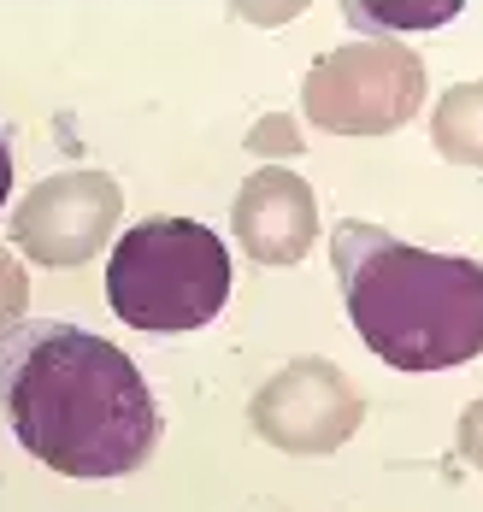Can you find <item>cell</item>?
<instances>
[{
    "mask_svg": "<svg viewBox=\"0 0 483 512\" xmlns=\"http://www.w3.org/2000/svg\"><path fill=\"white\" fill-rule=\"evenodd\" d=\"M0 418L59 477L112 483L160 448V407L118 342L65 318L0 324Z\"/></svg>",
    "mask_w": 483,
    "mask_h": 512,
    "instance_id": "1",
    "label": "cell"
},
{
    "mask_svg": "<svg viewBox=\"0 0 483 512\" xmlns=\"http://www.w3.org/2000/svg\"><path fill=\"white\" fill-rule=\"evenodd\" d=\"M330 259L342 307L383 365L448 371L483 354V259L430 254L360 218L336 224Z\"/></svg>",
    "mask_w": 483,
    "mask_h": 512,
    "instance_id": "2",
    "label": "cell"
},
{
    "mask_svg": "<svg viewBox=\"0 0 483 512\" xmlns=\"http://www.w3.org/2000/svg\"><path fill=\"white\" fill-rule=\"evenodd\" d=\"M230 301V248L195 218H142L107 259V307L148 336H189Z\"/></svg>",
    "mask_w": 483,
    "mask_h": 512,
    "instance_id": "3",
    "label": "cell"
},
{
    "mask_svg": "<svg viewBox=\"0 0 483 512\" xmlns=\"http://www.w3.org/2000/svg\"><path fill=\"white\" fill-rule=\"evenodd\" d=\"M419 89H425V65L407 48L372 42V48L330 53L319 71L307 77V106L330 130L372 136V130H389V124L413 118Z\"/></svg>",
    "mask_w": 483,
    "mask_h": 512,
    "instance_id": "4",
    "label": "cell"
},
{
    "mask_svg": "<svg viewBox=\"0 0 483 512\" xmlns=\"http://www.w3.org/2000/svg\"><path fill=\"white\" fill-rule=\"evenodd\" d=\"M112 212H118V189L107 177H95V171L54 177L30 195L24 218H18V242L36 248L42 259H83L107 236Z\"/></svg>",
    "mask_w": 483,
    "mask_h": 512,
    "instance_id": "5",
    "label": "cell"
},
{
    "mask_svg": "<svg viewBox=\"0 0 483 512\" xmlns=\"http://www.w3.org/2000/svg\"><path fill=\"white\" fill-rule=\"evenodd\" d=\"M307 224H313V201H307V189L295 177H260L242 195V236H248V248L260 259L301 254Z\"/></svg>",
    "mask_w": 483,
    "mask_h": 512,
    "instance_id": "6",
    "label": "cell"
},
{
    "mask_svg": "<svg viewBox=\"0 0 483 512\" xmlns=\"http://www.w3.org/2000/svg\"><path fill=\"white\" fill-rule=\"evenodd\" d=\"M348 12V24H360V30H430V24H448V18H460L466 12V0H348L342 6Z\"/></svg>",
    "mask_w": 483,
    "mask_h": 512,
    "instance_id": "7",
    "label": "cell"
},
{
    "mask_svg": "<svg viewBox=\"0 0 483 512\" xmlns=\"http://www.w3.org/2000/svg\"><path fill=\"white\" fill-rule=\"evenodd\" d=\"M436 142L448 159H466V165H483V83L472 89H454L442 112H436Z\"/></svg>",
    "mask_w": 483,
    "mask_h": 512,
    "instance_id": "8",
    "label": "cell"
},
{
    "mask_svg": "<svg viewBox=\"0 0 483 512\" xmlns=\"http://www.w3.org/2000/svg\"><path fill=\"white\" fill-rule=\"evenodd\" d=\"M12 195V148H6V136H0V206Z\"/></svg>",
    "mask_w": 483,
    "mask_h": 512,
    "instance_id": "9",
    "label": "cell"
}]
</instances>
